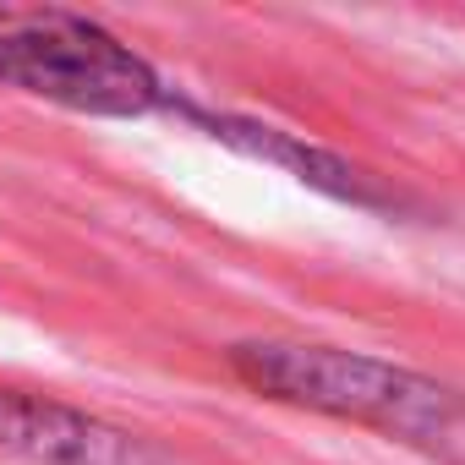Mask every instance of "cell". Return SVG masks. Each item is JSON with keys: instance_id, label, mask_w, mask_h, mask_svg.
I'll list each match as a JSON object with an SVG mask.
<instances>
[{"instance_id": "obj_3", "label": "cell", "mask_w": 465, "mask_h": 465, "mask_svg": "<svg viewBox=\"0 0 465 465\" xmlns=\"http://www.w3.org/2000/svg\"><path fill=\"white\" fill-rule=\"evenodd\" d=\"M0 454L23 465H159L137 432L23 389H0Z\"/></svg>"}, {"instance_id": "obj_2", "label": "cell", "mask_w": 465, "mask_h": 465, "mask_svg": "<svg viewBox=\"0 0 465 465\" xmlns=\"http://www.w3.org/2000/svg\"><path fill=\"white\" fill-rule=\"evenodd\" d=\"M0 83L83 115H153L175 104L126 39L66 6H0Z\"/></svg>"}, {"instance_id": "obj_1", "label": "cell", "mask_w": 465, "mask_h": 465, "mask_svg": "<svg viewBox=\"0 0 465 465\" xmlns=\"http://www.w3.org/2000/svg\"><path fill=\"white\" fill-rule=\"evenodd\" d=\"M224 361L263 400L372 427L427 460L465 465V389L454 383H438L416 367L367 351L312 340H242L224 351Z\"/></svg>"}, {"instance_id": "obj_4", "label": "cell", "mask_w": 465, "mask_h": 465, "mask_svg": "<svg viewBox=\"0 0 465 465\" xmlns=\"http://www.w3.org/2000/svg\"><path fill=\"white\" fill-rule=\"evenodd\" d=\"M170 110L186 115L192 126H203L213 143H230V148H242V153H252V159H263V164H280V170H291L296 181H307V186H318V192H329V197H340V203L389 208V192H383L367 170H356L351 159H340V153H329V148H318V143H307V137H296V132H280V126H263V121H247V115H224V110H203V104H192V99H175Z\"/></svg>"}]
</instances>
